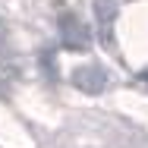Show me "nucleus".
<instances>
[{
    "label": "nucleus",
    "mask_w": 148,
    "mask_h": 148,
    "mask_svg": "<svg viewBox=\"0 0 148 148\" xmlns=\"http://www.w3.org/2000/svg\"><path fill=\"white\" fill-rule=\"evenodd\" d=\"M76 85L85 88V91H101L104 88V73H101V69H79Z\"/></svg>",
    "instance_id": "nucleus-1"
}]
</instances>
